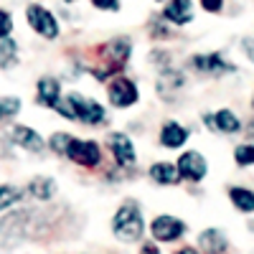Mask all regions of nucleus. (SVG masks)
Instances as JSON below:
<instances>
[{
  "mask_svg": "<svg viewBox=\"0 0 254 254\" xmlns=\"http://www.w3.org/2000/svg\"><path fill=\"white\" fill-rule=\"evenodd\" d=\"M234 158L239 165H254V145H239L234 150Z\"/></svg>",
  "mask_w": 254,
  "mask_h": 254,
  "instance_id": "b1692460",
  "label": "nucleus"
},
{
  "mask_svg": "<svg viewBox=\"0 0 254 254\" xmlns=\"http://www.w3.org/2000/svg\"><path fill=\"white\" fill-rule=\"evenodd\" d=\"M188 140V130L181 127L178 122H165L163 130H160V142L165 147H181Z\"/></svg>",
  "mask_w": 254,
  "mask_h": 254,
  "instance_id": "4468645a",
  "label": "nucleus"
},
{
  "mask_svg": "<svg viewBox=\"0 0 254 254\" xmlns=\"http://www.w3.org/2000/svg\"><path fill=\"white\" fill-rule=\"evenodd\" d=\"M150 231L158 242H176L186 234V224L176 216H158L150 224Z\"/></svg>",
  "mask_w": 254,
  "mask_h": 254,
  "instance_id": "0eeeda50",
  "label": "nucleus"
},
{
  "mask_svg": "<svg viewBox=\"0 0 254 254\" xmlns=\"http://www.w3.org/2000/svg\"><path fill=\"white\" fill-rule=\"evenodd\" d=\"M66 102H69V107H71V112H74V120H79V122H84V125H99L104 117H107V112H104V107L99 102H94V99H89V97H81V94H69L66 97Z\"/></svg>",
  "mask_w": 254,
  "mask_h": 254,
  "instance_id": "f03ea898",
  "label": "nucleus"
},
{
  "mask_svg": "<svg viewBox=\"0 0 254 254\" xmlns=\"http://www.w3.org/2000/svg\"><path fill=\"white\" fill-rule=\"evenodd\" d=\"M20 112V99L18 97H0V120L15 117Z\"/></svg>",
  "mask_w": 254,
  "mask_h": 254,
  "instance_id": "4be33fe9",
  "label": "nucleus"
},
{
  "mask_svg": "<svg viewBox=\"0 0 254 254\" xmlns=\"http://www.w3.org/2000/svg\"><path fill=\"white\" fill-rule=\"evenodd\" d=\"M104 51L112 56L115 66H120V64H125L127 56H130V38H115V41H110V44H107V49H104Z\"/></svg>",
  "mask_w": 254,
  "mask_h": 254,
  "instance_id": "6ab92c4d",
  "label": "nucleus"
},
{
  "mask_svg": "<svg viewBox=\"0 0 254 254\" xmlns=\"http://www.w3.org/2000/svg\"><path fill=\"white\" fill-rule=\"evenodd\" d=\"M31 193H33V198H38V201H49L54 193H56V183L51 181V178H33L31 181Z\"/></svg>",
  "mask_w": 254,
  "mask_h": 254,
  "instance_id": "aec40b11",
  "label": "nucleus"
},
{
  "mask_svg": "<svg viewBox=\"0 0 254 254\" xmlns=\"http://www.w3.org/2000/svg\"><path fill=\"white\" fill-rule=\"evenodd\" d=\"M198 244H201L203 252H216V254L229 249V242H226V237L221 234L219 229H206V231H201Z\"/></svg>",
  "mask_w": 254,
  "mask_h": 254,
  "instance_id": "2eb2a0df",
  "label": "nucleus"
},
{
  "mask_svg": "<svg viewBox=\"0 0 254 254\" xmlns=\"http://www.w3.org/2000/svg\"><path fill=\"white\" fill-rule=\"evenodd\" d=\"M158 3H163V0H158Z\"/></svg>",
  "mask_w": 254,
  "mask_h": 254,
  "instance_id": "7c9ffc66",
  "label": "nucleus"
},
{
  "mask_svg": "<svg viewBox=\"0 0 254 254\" xmlns=\"http://www.w3.org/2000/svg\"><path fill=\"white\" fill-rule=\"evenodd\" d=\"M142 252H150V254H155V252H158V247H153V244H142Z\"/></svg>",
  "mask_w": 254,
  "mask_h": 254,
  "instance_id": "c85d7f7f",
  "label": "nucleus"
},
{
  "mask_svg": "<svg viewBox=\"0 0 254 254\" xmlns=\"http://www.w3.org/2000/svg\"><path fill=\"white\" fill-rule=\"evenodd\" d=\"M201 5H203V10H208V13H219L221 5H224V0H201Z\"/></svg>",
  "mask_w": 254,
  "mask_h": 254,
  "instance_id": "a878e982",
  "label": "nucleus"
},
{
  "mask_svg": "<svg viewBox=\"0 0 254 254\" xmlns=\"http://www.w3.org/2000/svg\"><path fill=\"white\" fill-rule=\"evenodd\" d=\"M71 135H66V132H56L54 137H51V150L54 153H59V155H66V150H69V145H71Z\"/></svg>",
  "mask_w": 254,
  "mask_h": 254,
  "instance_id": "5701e85b",
  "label": "nucleus"
},
{
  "mask_svg": "<svg viewBox=\"0 0 254 254\" xmlns=\"http://www.w3.org/2000/svg\"><path fill=\"white\" fill-rule=\"evenodd\" d=\"M61 99V87L59 81L51 79V76H44L38 79V104H44V107H56V102Z\"/></svg>",
  "mask_w": 254,
  "mask_h": 254,
  "instance_id": "ddd939ff",
  "label": "nucleus"
},
{
  "mask_svg": "<svg viewBox=\"0 0 254 254\" xmlns=\"http://www.w3.org/2000/svg\"><path fill=\"white\" fill-rule=\"evenodd\" d=\"M112 231L120 242H137L145 231V221H142V211L135 201L122 203V208L115 214L112 221Z\"/></svg>",
  "mask_w": 254,
  "mask_h": 254,
  "instance_id": "f257e3e1",
  "label": "nucleus"
},
{
  "mask_svg": "<svg viewBox=\"0 0 254 254\" xmlns=\"http://www.w3.org/2000/svg\"><path fill=\"white\" fill-rule=\"evenodd\" d=\"M178 176L186 178V181H203V176L208 173V165H206V158L196 150H188L178 158Z\"/></svg>",
  "mask_w": 254,
  "mask_h": 254,
  "instance_id": "39448f33",
  "label": "nucleus"
},
{
  "mask_svg": "<svg viewBox=\"0 0 254 254\" xmlns=\"http://www.w3.org/2000/svg\"><path fill=\"white\" fill-rule=\"evenodd\" d=\"M107 94H110V102L115 104V107H120V110H127V107H132V104L137 102V87L130 79H125V76H117L110 84Z\"/></svg>",
  "mask_w": 254,
  "mask_h": 254,
  "instance_id": "423d86ee",
  "label": "nucleus"
},
{
  "mask_svg": "<svg viewBox=\"0 0 254 254\" xmlns=\"http://www.w3.org/2000/svg\"><path fill=\"white\" fill-rule=\"evenodd\" d=\"M242 46H244V51H247V54L252 56V61H254V41H252V38H244Z\"/></svg>",
  "mask_w": 254,
  "mask_h": 254,
  "instance_id": "cd10ccee",
  "label": "nucleus"
},
{
  "mask_svg": "<svg viewBox=\"0 0 254 254\" xmlns=\"http://www.w3.org/2000/svg\"><path fill=\"white\" fill-rule=\"evenodd\" d=\"M66 158L79 163V165H87V168H94L102 163V150L94 140H71L69 150H66Z\"/></svg>",
  "mask_w": 254,
  "mask_h": 254,
  "instance_id": "20e7f679",
  "label": "nucleus"
},
{
  "mask_svg": "<svg viewBox=\"0 0 254 254\" xmlns=\"http://www.w3.org/2000/svg\"><path fill=\"white\" fill-rule=\"evenodd\" d=\"M20 198H23V190L15 188V186H3L0 188V211L10 208L13 203H18Z\"/></svg>",
  "mask_w": 254,
  "mask_h": 254,
  "instance_id": "412c9836",
  "label": "nucleus"
},
{
  "mask_svg": "<svg viewBox=\"0 0 254 254\" xmlns=\"http://www.w3.org/2000/svg\"><path fill=\"white\" fill-rule=\"evenodd\" d=\"M206 125L211 130H219V132H239L242 130V122L237 120V115L231 110H219L216 115H208Z\"/></svg>",
  "mask_w": 254,
  "mask_h": 254,
  "instance_id": "f8f14e48",
  "label": "nucleus"
},
{
  "mask_svg": "<svg viewBox=\"0 0 254 254\" xmlns=\"http://www.w3.org/2000/svg\"><path fill=\"white\" fill-rule=\"evenodd\" d=\"M10 31H13V20H10V15H8L5 10H0V36H10Z\"/></svg>",
  "mask_w": 254,
  "mask_h": 254,
  "instance_id": "393cba45",
  "label": "nucleus"
},
{
  "mask_svg": "<svg viewBox=\"0 0 254 254\" xmlns=\"http://www.w3.org/2000/svg\"><path fill=\"white\" fill-rule=\"evenodd\" d=\"M66 3H74V0H66Z\"/></svg>",
  "mask_w": 254,
  "mask_h": 254,
  "instance_id": "c756f323",
  "label": "nucleus"
},
{
  "mask_svg": "<svg viewBox=\"0 0 254 254\" xmlns=\"http://www.w3.org/2000/svg\"><path fill=\"white\" fill-rule=\"evenodd\" d=\"M13 140L23 147V150H28V153H41L46 147V142H44V137H41L36 130H31V127H13Z\"/></svg>",
  "mask_w": 254,
  "mask_h": 254,
  "instance_id": "9b49d317",
  "label": "nucleus"
},
{
  "mask_svg": "<svg viewBox=\"0 0 254 254\" xmlns=\"http://www.w3.org/2000/svg\"><path fill=\"white\" fill-rule=\"evenodd\" d=\"M163 18L171 20L176 26H186L193 20V8H190V0H171L163 10Z\"/></svg>",
  "mask_w": 254,
  "mask_h": 254,
  "instance_id": "1a4fd4ad",
  "label": "nucleus"
},
{
  "mask_svg": "<svg viewBox=\"0 0 254 254\" xmlns=\"http://www.w3.org/2000/svg\"><path fill=\"white\" fill-rule=\"evenodd\" d=\"M18 61V44L10 36H0V69H13Z\"/></svg>",
  "mask_w": 254,
  "mask_h": 254,
  "instance_id": "f3484780",
  "label": "nucleus"
},
{
  "mask_svg": "<svg viewBox=\"0 0 254 254\" xmlns=\"http://www.w3.org/2000/svg\"><path fill=\"white\" fill-rule=\"evenodd\" d=\"M92 3H94V8H102V10H117L120 8L117 0H92Z\"/></svg>",
  "mask_w": 254,
  "mask_h": 254,
  "instance_id": "bb28decb",
  "label": "nucleus"
},
{
  "mask_svg": "<svg viewBox=\"0 0 254 254\" xmlns=\"http://www.w3.org/2000/svg\"><path fill=\"white\" fill-rule=\"evenodd\" d=\"M252 102H254V99H252Z\"/></svg>",
  "mask_w": 254,
  "mask_h": 254,
  "instance_id": "2f4dec72",
  "label": "nucleus"
},
{
  "mask_svg": "<svg viewBox=\"0 0 254 254\" xmlns=\"http://www.w3.org/2000/svg\"><path fill=\"white\" fill-rule=\"evenodd\" d=\"M110 147H112V155H115V160H117V165L122 168H130L132 163H135V145H132V140L127 137V135H122V132H112L110 135Z\"/></svg>",
  "mask_w": 254,
  "mask_h": 254,
  "instance_id": "6e6552de",
  "label": "nucleus"
},
{
  "mask_svg": "<svg viewBox=\"0 0 254 254\" xmlns=\"http://www.w3.org/2000/svg\"><path fill=\"white\" fill-rule=\"evenodd\" d=\"M150 178L160 186H173V183H178L181 176H178V168L173 163H155L150 168Z\"/></svg>",
  "mask_w": 254,
  "mask_h": 254,
  "instance_id": "dca6fc26",
  "label": "nucleus"
},
{
  "mask_svg": "<svg viewBox=\"0 0 254 254\" xmlns=\"http://www.w3.org/2000/svg\"><path fill=\"white\" fill-rule=\"evenodd\" d=\"M229 198L239 211H244V214H252L254 211V190H249V188H231Z\"/></svg>",
  "mask_w": 254,
  "mask_h": 254,
  "instance_id": "a211bd4d",
  "label": "nucleus"
},
{
  "mask_svg": "<svg viewBox=\"0 0 254 254\" xmlns=\"http://www.w3.org/2000/svg\"><path fill=\"white\" fill-rule=\"evenodd\" d=\"M190 64H193V69L198 71H206V74H224V71H234V66L231 64H226L219 54H206V56H193L190 59Z\"/></svg>",
  "mask_w": 254,
  "mask_h": 254,
  "instance_id": "9d476101",
  "label": "nucleus"
},
{
  "mask_svg": "<svg viewBox=\"0 0 254 254\" xmlns=\"http://www.w3.org/2000/svg\"><path fill=\"white\" fill-rule=\"evenodd\" d=\"M26 18H28V26H31L38 36H44V38H49V41H54V38L59 36L56 18H54L51 10H46L44 5H28Z\"/></svg>",
  "mask_w": 254,
  "mask_h": 254,
  "instance_id": "7ed1b4c3",
  "label": "nucleus"
}]
</instances>
